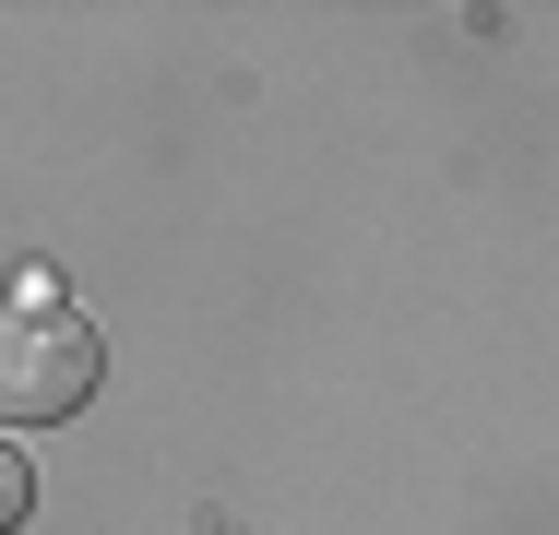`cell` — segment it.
Listing matches in <instances>:
<instances>
[{
    "label": "cell",
    "instance_id": "cell-1",
    "mask_svg": "<svg viewBox=\"0 0 559 535\" xmlns=\"http://www.w3.org/2000/svg\"><path fill=\"white\" fill-rule=\"evenodd\" d=\"M96 369H108V357H96V321L60 310L48 286H24V310H0V440L72 417V405L96 393Z\"/></svg>",
    "mask_w": 559,
    "mask_h": 535
},
{
    "label": "cell",
    "instance_id": "cell-2",
    "mask_svg": "<svg viewBox=\"0 0 559 535\" xmlns=\"http://www.w3.org/2000/svg\"><path fill=\"white\" fill-rule=\"evenodd\" d=\"M24 512H36V476H24V452H12V440H0V535L24 524Z\"/></svg>",
    "mask_w": 559,
    "mask_h": 535
}]
</instances>
